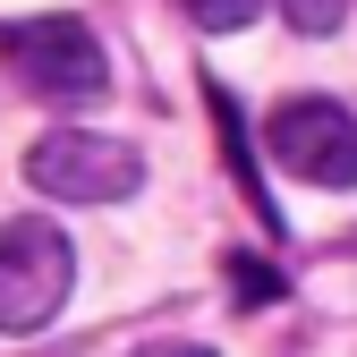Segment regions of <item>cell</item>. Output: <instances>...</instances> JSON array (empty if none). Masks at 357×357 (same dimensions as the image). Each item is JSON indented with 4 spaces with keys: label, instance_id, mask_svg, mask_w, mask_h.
<instances>
[{
    "label": "cell",
    "instance_id": "cell-9",
    "mask_svg": "<svg viewBox=\"0 0 357 357\" xmlns=\"http://www.w3.org/2000/svg\"><path fill=\"white\" fill-rule=\"evenodd\" d=\"M128 357H213V349H196V340H145V349H128Z\"/></svg>",
    "mask_w": 357,
    "mask_h": 357
},
{
    "label": "cell",
    "instance_id": "cell-5",
    "mask_svg": "<svg viewBox=\"0 0 357 357\" xmlns=\"http://www.w3.org/2000/svg\"><path fill=\"white\" fill-rule=\"evenodd\" d=\"M204 102H213V119H221V153H230V170H238L247 204L264 213V230H281V213H273V196H264V178H255V153H247V119H238V102H230V85H204Z\"/></svg>",
    "mask_w": 357,
    "mask_h": 357
},
{
    "label": "cell",
    "instance_id": "cell-2",
    "mask_svg": "<svg viewBox=\"0 0 357 357\" xmlns=\"http://www.w3.org/2000/svg\"><path fill=\"white\" fill-rule=\"evenodd\" d=\"M68 281H77V255L60 221L43 213L0 221V332H43L68 306Z\"/></svg>",
    "mask_w": 357,
    "mask_h": 357
},
{
    "label": "cell",
    "instance_id": "cell-3",
    "mask_svg": "<svg viewBox=\"0 0 357 357\" xmlns=\"http://www.w3.org/2000/svg\"><path fill=\"white\" fill-rule=\"evenodd\" d=\"M0 60H9L43 102H102V94H111V52L94 43L85 17H26V26H0Z\"/></svg>",
    "mask_w": 357,
    "mask_h": 357
},
{
    "label": "cell",
    "instance_id": "cell-4",
    "mask_svg": "<svg viewBox=\"0 0 357 357\" xmlns=\"http://www.w3.org/2000/svg\"><path fill=\"white\" fill-rule=\"evenodd\" d=\"M264 153L306 188H357V119L324 94H298L264 119Z\"/></svg>",
    "mask_w": 357,
    "mask_h": 357
},
{
    "label": "cell",
    "instance_id": "cell-6",
    "mask_svg": "<svg viewBox=\"0 0 357 357\" xmlns=\"http://www.w3.org/2000/svg\"><path fill=\"white\" fill-rule=\"evenodd\" d=\"M178 17L204 26V34H238V26L264 17V0H178Z\"/></svg>",
    "mask_w": 357,
    "mask_h": 357
},
{
    "label": "cell",
    "instance_id": "cell-8",
    "mask_svg": "<svg viewBox=\"0 0 357 357\" xmlns=\"http://www.w3.org/2000/svg\"><path fill=\"white\" fill-rule=\"evenodd\" d=\"M281 17H289L298 34H340V17H349V0H281Z\"/></svg>",
    "mask_w": 357,
    "mask_h": 357
},
{
    "label": "cell",
    "instance_id": "cell-1",
    "mask_svg": "<svg viewBox=\"0 0 357 357\" xmlns=\"http://www.w3.org/2000/svg\"><path fill=\"white\" fill-rule=\"evenodd\" d=\"M26 188L43 204H128L145 188V153L102 128H52L26 145Z\"/></svg>",
    "mask_w": 357,
    "mask_h": 357
},
{
    "label": "cell",
    "instance_id": "cell-7",
    "mask_svg": "<svg viewBox=\"0 0 357 357\" xmlns=\"http://www.w3.org/2000/svg\"><path fill=\"white\" fill-rule=\"evenodd\" d=\"M230 298H238V306L281 298V273H273V264H255V255H230Z\"/></svg>",
    "mask_w": 357,
    "mask_h": 357
}]
</instances>
